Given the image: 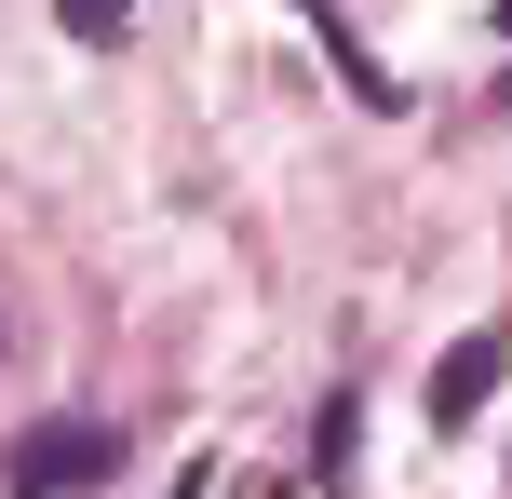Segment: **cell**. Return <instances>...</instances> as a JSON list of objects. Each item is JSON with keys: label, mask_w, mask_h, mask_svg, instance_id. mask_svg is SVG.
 <instances>
[{"label": "cell", "mask_w": 512, "mask_h": 499, "mask_svg": "<svg viewBox=\"0 0 512 499\" xmlns=\"http://www.w3.org/2000/svg\"><path fill=\"white\" fill-rule=\"evenodd\" d=\"M122 14H135V0H68V27H95V41H108Z\"/></svg>", "instance_id": "3957f363"}, {"label": "cell", "mask_w": 512, "mask_h": 499, "mask_svg": "<svg viewBox=\"0 0 512 499\" xmlns=\"http://www.w3.org/2000/svg\"><path fill=\"white\" fill-rule=\"evenodd\" d=\"M486 378H499V351H486V338H472V351H459V365H445V378H432V419H472V405H486Z\"/></svg>", "instance_id": "7a4b0ae2"}, {"label": "cell", "mask_w": 512, "mask_h": 499, "mask_svg": "<svg viewBox=\"0 0 512 499\" xmlns=\"http://www.w3.org/2000/svg\"><path fill=\"white\" fill-rule=\"evenodd\" d=\"M108 473V432H27L14 446V486H95Z\"/></svg>", "instance_id": "6da1fadb"}]
</instances>
